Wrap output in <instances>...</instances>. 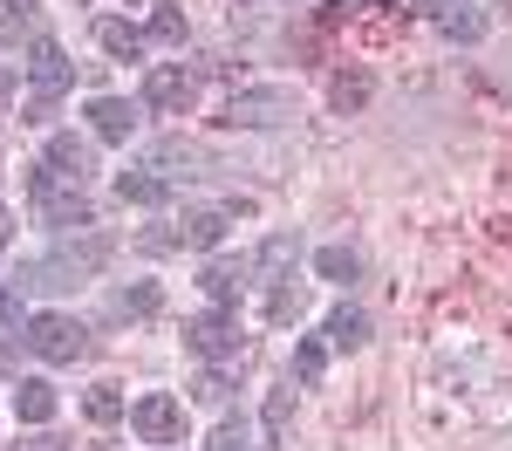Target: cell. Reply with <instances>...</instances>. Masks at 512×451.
Here are the masks:
<instances>
[{
	"mask_svg": "<svg viewBox=\"0 0 512 451\" xmlns=\"http://www.w3.org/2000/svg\"><path fill=\"white\" fill-rule=\"evenodd\" d=\"M28 205L41 212V226H55V233L96 226V212H89V199H82V185H69V178H62L48 158L28 164Z\"/></svg>",
	"mask_w": 512,
	"mask_h": 451,
	"instance_id": "obj_2",
	"label": "cell"
},
{
	"mask_svg": "<svg viewBox=\"0 0 512 451\" xmlns=\"http://www.w3.org/2000/svg\"><path fill=\"white\" fill-rule=\"evenodd\" d=\"M335 7H355V0H335Z\"/></svg>",
	"mask_w": 512,
	"mask_h": 451,
	"instance_id": "obj_34",
	"label": "cell"
},
{
	"mask_svg": "<svg viewBox=\"0 0 512 451\" xmlns=\"http://www.w3.org/2000/svg\"><path fill=\"white\" fill-rule=\"evenodd\" d=\"M185 342H192L198 356H212V363H246V349H239V315H233V308L192 315V322H185Z\"/></svg>",
	"mask_w": 512,
	"mask_h": 451,
	"instance_id": "obj_4",
	"label": "cell"
},
{
	"mask_svg": "<svg viewBox=\"0 0 512 451\" xmlns=\"http://www.w3.org/2000/svg\"><path fill=\"white\" fill-rule=\"evenodd\" d=\"M41 158L55 164V171H62V178H69V185H89V171H96V151H89V144H82L76 130H55V137H48V151H41Z\"/></svg>",
	"mask_w": 512,
	"mask_h": 451,
	"instance_id": "obj_10",
	"label": "cell"
},
{
	"mask_svg": "<svg viewBox=\"0 0 512 451\" xmlns=\"http://www.w3.org/2000/svg\"><path fill=\"white\" fill-rule=\"evenodd\" d=\"M301 301H308L301 287H274V294H267V315H274V322H294V315H301Z\"/></svg>",
	"mask_w": 512,
	"mask_h": 451,
	"instance_id": "obj_26",
	"label": "cell"
},
{
	"mask_svg": "<svg viewBox=\"0 0 512 451\" xmlns=\"http://www.w3.org/2000/svg\"><path fill=\"white\" fill-rule=\"evenodd\" d=\"M315 274H321V281H335V287H349L355 274H362V253H355V246H321Z\"/></svg>",
	"mask_w": 512,
	"mask_h": 451,
	"instance_id": "obj_17",
	"label": "cell"
},
{
	"mask_svg": "<svg viewBox=\"0 0 512 451\" xmlns=\"http://www.w3.org/2000/svg\"><path fill=\"white\" fill-rule=\"evenodd\" d=\"M369 342V315L362 308H335L328 315V349H362Z\"/></svg>",
	"mask_w": 512,
	"mask_h": 451,
	"instance_id": "obj_18",
	"label": "cell"
},
{
	"mask_svg": "<svg viewBox=\"0 0 512 451\" xmlns=\"http://www.w3.org/2000/svg\"><path fill=\"white\" fill-rule=\"evenodd\" d=\"M82 410H89L96 424H117V417H123V390H117V383H96V390L82 397Z\"/></svg>",
	"mask_w": 512,
	"mask_h": 451,
	"instance_id": "obj_21",
	"label": "cell"
},
{
	"mask_svg": "<svg viewBox=\"0 0 512 451\" xmlns=\"http://www.w3.org/2000/svg\"><path fill=\"white\" fill-rule=\"evenodd\" d=\"M7 96H14V69L0 62V103H7Z\"/></svg>",
	"mask_w": 512,
	"mask_h": 451,
	"instance_id": "obj_32",
	"label": "cell"
},
{
	"mask_svg": "<svg viewBox=\"0 0 512 451\" xmlns=\"http://www.w3.org/2000/svg\"><path fill=\"white\" fill-rule=\"evenodd\" d=\"M28 349H35L41 363H76L82 349H89V328L76 322V315H35L28 322V335H21Z\"/></svg>",
	"mask_w": 512,
	"mask_h": 451,
	"instance_id": "obj_3",
	"label": "cell"
},
{
	"mask_svg": "<svg viewBox=\"0 0 512 451\" xmlns=\"http://www.w3.org/2000/svg\"><path fill=\"white\" fill-rule=\"evenodd\" d=\"M117 199L123 205H164L171 185L158 178V164H137V171H117Z\"/></svg>",
	"mask_w": 512,
	"mask_h": 451,
	"instance_id": "obj_12",
	"label": "cell"
},
{
	"mask_svg": "<svg viewBox=\"0 0 512 451\" xmlns=\"http://www.w3.org/2000/svg\"><path fill=\"white\" fill-rule=\"evenodd\" d=\"M151 35L158 41H185V14H178V7H158V14H151Z\"/></svg>",
	"mask_w": 512,
	"mask_h": 451,
	"instance_id": "obj_27",
	"label": "cell"
},
{
	"mask_svg": "<svg viewBox=\"0 0 512 451\" xmlns=\"http://www.w3.org/2000/svg\"><path fill=\"white\" fill-rule=\"evenodd\" d=\"M89 130H96L103 144H123V137L137 130V103H123V96H96V103H89Z\"/></svg>",
	"mask_w": 512,
	"mask_h": 451,
	"instance_id": "obj_11",
	"label": "cell"
},
{
	"mask_svg": "<svg viewBox=\"0 0 512 451\" xmlns=\"http://www.w3.org/2000/svg\"><path fill=\"white\" fill-rule=\"evenodd\" d=\"M219 240H226V212H185V219H178V246L212 253Z\"/></svg>",
	"mask_w": 512,
	"mask_h": 451,
	"instance_id": "obj_13",
	"label": "cell"
},
{
	"mask_svg": "<svg viewBox=\"0 0 512 451\" xmlns=\"http://www.w3.org/2000/svg\"><path fill=\"white\" fill-rule=\"evenodd\" d=\"M96 41H103L117 62H144V28H130V21H96Z\"/></svg>",
	"mask_w": 512,
	"mask_h": 451,
	"instance_id": "obj_15",
	"label": "cell"
},
{
	"mask_svg": "<svg viewBox=\"0 0 512 451\" xmlns=\"http://www.w3.org/2000/svg\"><path fill=\"white\" fill-rule=\"evenodd\" d=\"M198 287H205V294H212L219 308H239V294L253 287V260H205Z\"/></svg>",
	"mask_w": 512,
	"mask_h": 451,
	"instance_id": "obj_9",
	"label": "cell"
},
{
	"mask_svg": "<svg viewBox=\"0 0 512 451\" xmlns=\"http://www.w3.org/2000/svg\"><path fill=\"white\" fill-rule=\"evenodd\" d=\"M287 117H294V103L280 89H239L226 103V123H239V130H267V123H287Z\"/></svg>",
	"mask_w": 512,
	"mask_h": 451,
	"instance_id": "obj_6",
	"label": "cell"
},
{
	"mask_svg": "<svg viewBox=\"0 0 512 451\" xmlns=\"http://www.w3.org/2000/svg\"><path fill=\"white\" fill-rule=\"evenodd\" d=\"M233 376H239V363H219V369H205V376L192 383V397H198V404H212V410H219L226 397H233Z\"/></svg>",
	"mask_w": 512,
	"mask_h": 451,
	"instance_id": "obj_19",
	"label": "cell"
},
{
	"mask_svg": "<svg viewBox=\"0 0 512 451\" xmlns=\"http://www.w3.org/2000/svg\"><path fill=\"white\" fill-rule=\"evenodd\" d=\"M14 417H21V424H48V417H55V390H48L41 376H28V383L14 390Z\"/></svg>",
	"mask_w": 512,
	"mask_h": 451,
	"instance_id": "obj_16",
	"label": "cell"
},
{
	"mask_svg": "<svg viewBox=\"0 0 512 451\" xmlns=\"http://www.w3.org/2000/svg\"><path fill=\"white\" fill-rule=\"evenodd\" d=\"M130 431H137L144 445H178V438H185V404L164 397V390H151V397L130 404Z\"/></svg>",
	"mask_w": 512,
	"mask_h": 451,
	"instance_id": "obj_5",
	"label": "cell"
},
{
	"mask_svg": "<svg viewBox=\"0 0 512 451\" xmlns=\"http://www.w3.org/2000/svg\"><path fill=\"white\" fill-rule=\"evenodd\" d=\"M294 260H301V240H294V233H274V240L253 253V281H280Z\"/></svg>",
	"mask_w": 512,
	"mask_h": 451,
	"instance_id": "obj_14",
	"label": "cell"
},
{
	"mask_svg": "<svg viewBox=\"0 0 512 451\" xmlns=\"http://www.w3.org/2000/svg\"><path fill=\"white\" fill-rule=\"evenodd\" d=\"M117 308H123V315H137V322H144V315H158V308H164V294H158V287H130V294H123Z\"/></svg>",
	"mask_w": 512,
	"mask_h": 451,
	"instance_id": "obj_24",
	"label": "cell"
},
{
	"mask_svg": "<svg viewBox=\"0 0 512 451\" xmlns=\"http://www.w3.org/2000/svg\"><path fill=\"white\" fill-rule=\"evenodd\" d=\"M321 369H328V349H321L315 335L294 342V383H321Z\"/></svg>",
	"mask_w": 512,
	"mask_h": 451,
	"instance_id": "obj_22",
	"label": "cell"
},
{
	"mask_svg": "<svg viewBox=\"0 0 512 451\" xmlns=\"http://www.w3.org/2000/svg\"><path fill=\"white\" fill-rule=\"evenodd\" d=\"M437 21H444V35H451V41H478V35H485V14L465 7V0H458V7H444Z\"/></svg>",
	"mask_w": 512,
	"mask_h": 451,
	"instance_id": "obj_20",
	"label": "cell"
},
{
	"mask_svg": "<svg viewBox=\"0 0 512 451\" xmlns=\"http://www.w3.org/2000/svg\"><path fill=\"white\" fill-rule=\"evenodd\" d=\"M28 82H35V96H48V103L76 82V62L62 55V41H35L28 48Z\"/></svg>",
	"mask_w": 512,
	"mask_h": 451,
	"instance_id": "obj_7",
	"label": "cell"
},
{
	"mask_svg": "<svg viewBox=\"0 0 512 451\" xmlns=\"http://www.w3.org/2000/svg\"><path fill=\"white\" fill-rule=\"evenodd\" d=\"M103 260H110V233L76 226V233H62V240L48 246L41 260H28V267H21V287H76V281H89Z\"/></svg>",
	"mask_w": 512,
	"mask_h": 451,
	"instance_id": "obj_1",
	"label": "cell"
},
{
	"mask_svg": "<svg viewBox=\"0 0 512 451\" xmlns=\"http://www.w3.org/2000/svg\"><path fill=\"white\" fill-rule=\"evenodd\" d=\"M205 451H260V445L246 438V424H219V438H212Z\"/></svg>",
	"mask_w": 512,
	"mask_h": 451,
	"instance_id": "obj_29",
	"label": "cell"
},
{
	"mask_svg": "<svg viewBox=\"0 0 512 451\" xmlns=\"http://www.w3.org/2000/svg\"><path fill=\"white\" fill-rule=\"evenodd\" d=\"M287 410H294V390H274V397H267V410H260V417H267V438H274V445H280V431H287Z\"/></svg>",
	"mask_w": 512,
	"mask_h": 451,
	"instance_id": "obj_25",
	"label": "cell"
},
{
	"mask_svg": "<svg viewBox=\"0 0 512 451\" xmlns=\"http://www.w3.org/2000/svg\"><path fill=\"white\" fill-rule=\"evenodd\" d=\"M328 96H335V110H362L369 103V76H335Z\"/></svg>",
	"mask_w": 512,
	"mask_h": 451,
	"instance_id": "obj_23",
	"label": "cell"
},
{
	"mask_svg": "<svg viewBox=\"0 0 512 451\" xmlns=\"http://www.w3.org/2000/svg\"><path fill=\"white\" fill-rule=\"evenodd\" d=\"M14 240V212H7V205H0V246Z\"/></svg>",
	"mask_w": 512,
	"mask_h": 451,
	"instance_id": "obj_31",
	"label": "cell"
},
{
	"mask_svg": "<svg viewBox=\"0 0 512 451\" xmlns=\"http://www.w3.org/2000/svg\"><path fill=\"white\" fill-rule=\"evenodd\" d=\"M7 451H69V438H55V431H35V438H21V445Z\"/></svg>",
	"mask_w": 512,
	"mask_h": 451,
	"instance_id": "obj_30",
	"label": "cell"
},
{
	"mask_svg": "<svg viewBox=\"0 0 512 451\" xmlns=\"http://www.w3.org/2000/svg\"><path fill=\"white\" fill-rule=\"evenodd\" d=\"M192 103V76L178 62H151L144 69V110H185Z\"/></svg>",
	"mask_w": 512,
	"mask_h": 451,
	"instance_id": "obj_8",
	"label": "cell"
},
{
	"mask_svg": "<svg viewBox=\"0 0 512 451\" xmlns=\"http://www.w3.org/2000/svg\"><path fill=\"white\" fill-rule=\"evenodd\" d=\"M7 7H21V14H28V7H35V0H7Z\"/></svg>",
	"mask_w": 512,
	"mask_h": 451,
	"instance_id": "obj_33",
	"label": "cell"
},
{
	"mask_svg": "<svg viewBox=\"0 0 512 451\" xmlns=\"http://www.w3.org/2000/svg\"><path fill=\"white\" fill-rule=\"evenodd\" d=\"M14 328H21V287L0 281V335H14Z\"/></svg>",
	"mask_w": 512,
	"mask_h": 451,
	"instance_id": "obj_28",
	"label": "cell"
}]
</instances>
